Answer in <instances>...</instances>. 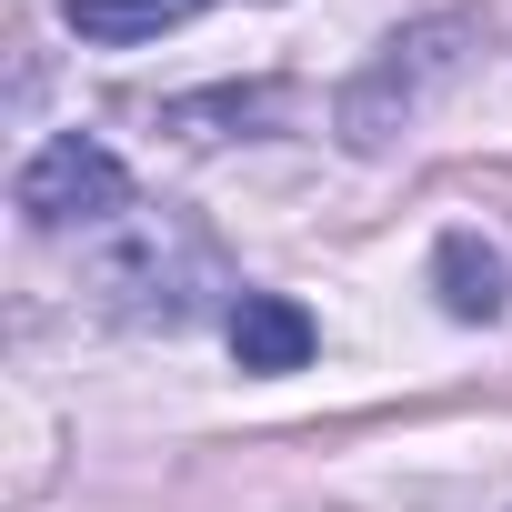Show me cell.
<instances>
[{"label": "cell", "instance_id": "5b68a950", "mask_svg": "<svg viewBox=\"0 0 512 512\" xmlns=\"http://www.w3.org/2000/svg\"><path fill=\"white\" fill-rule=\"evenodd\" d=\"M432 292L452 322H502L512 312V262L482 241V231H442L432 241Z\"/></svg>", "mask_w": 512, "mask_h": 512}, {"label": "cell", "instance_id": "6da1fadb", "mask_svg": "<svg viewBox=\"0 0 512 512\" xmlns=\"http://www.w3.org/2000/svg\"><path fill=\"white\" fill-rule=\"evenodd\" d=\"M472 51H482V11H432V21L392 31V41L342 81V101H332L342 151H392V141L432 111V91L472 71Z\"/></svg>", "mask_w": 512, "mask_h": 512}, {"label": "cell", "instance_id": "7a4b0ae2", "mask_svg": "<svg viewBox=\"0 0 512 512\" xmlns=\"http://www.w3.org/2000/svg\"><path fill=\"white\" fill-rule=\"evenodd\" d=\"M11 201H21V221H31V231H71V221L91 231V221H121V211H131V171H121V151H111V141L61 131V141H41V151L21 161Z\"/></svg>", "mask_w": 512, "mask_h": 512}, {"label": "cell", "instance_id": "277c9868", "mask_svg": "<svg viewBox=\"0 0 512 512\" xmlns=\"http://www.w3.org/2000/svg\"><path fill=\"white\" fill-rule=\"evenodd\" d=\"M312 352H322V322L292 292H241L231 302V362L241 372H302Z\"/></svg>", "mask_w": 512, "mask_h": 512}, {"label": "cell", "instance_id": "3957f363", "mask_svg": "<svg viewBox=\"0 0 512 512\" xmlns=\"http://www.w3.org/2000/svg\"><path fill=\"white\" fill-rule=\"evenodd\" d=\"M101 292L131 312V322H161V332H181L191 312H201V292H221V262H211V241H191V231H141L131 251H111L101 262Z\"/></svg>", "mask_w": 512, "mask_h": 512}, {"label": "cell", "instance_id": "8992f818", "mask_svg": "<svg viewBox=\"0 0 512 512\" xmlns=\"http://www.w3.org/2000/svg\"><path fill=\"white\" fill-rule=\"evenodd\" d=\"M191 11H201V0H61V21H71L81 41H101V51L161 41V31H181Z\"/></svg>", "mask_w": 512, "mask_h": 512}]
</instances>
